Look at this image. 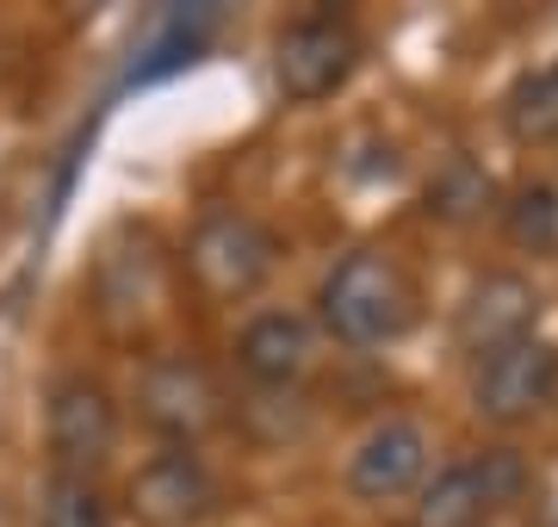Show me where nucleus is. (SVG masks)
Instances as JSON below:
<instances>
[{"mask_svg": "<svg viewBox=\"0 0 558 527\" xmlns=\"http://www.w3.org/2000/svg\"><path fill=\"white\" fill-rule=\"evenodd\" d=\"M317 317L341 347H391L416 329V285L391 255L354 248L323 273Z\"/></svg>", "mask_w": 558, "mask_h": 527, "instance_id": "f257e3e1", "label": "nucleus"}, {"mask_svg": "<svg viewBox=\"0 0 558 527\" xmlns=\"http://www.w3.org/2000/svg\"><path fill=\"white\" fill-rule=\"evenodd\" d=\"M527 490V466L509 446H490L478 459H453L435 478H422L410 527H490L502 508Z\"/></svg>", "mask_w": 558, "mask_h": 527, "instance_id": "f03ea898", "label": "nucleus"}, {"mask_svg": "<svg viewBox=\"0 0 558 527\" xmlns=\"http://www.w3.org/2000/svg\"><path fill=\"white\" fill-rule=\"evenodd\" d=\"M279 261V243L274 230L248 211H205L193 223V236H186V267H193V280L211 292V298H248L267 285Z\"/></svg>", "mask_w": 558, "mask_h": 527, "instance_id": "7ed1b4c3", "label": "nucleus"}, {"mask_svg": "<svg viewBox=\"0 0 558 527\" xmlns=\"http://www.w3.org/2000/svg\"><path fill=\"white\" fill-rule=\"evenodd\" d=\"M137 422L168 446H199L223 422V391L193 354H156L137 372Z\"/></svg>", "mask_w": 558, "mask_h": 527, "instance_id": "20e7f679", "label": "nucleus"}, {"mask_svg": "<svg viewBox=\"0 0 558 527\" xmlns=\"http://www.w3.org/2000/svg\"><path fill=\"white\" fill-rule=\"evenodd\" d=\"M44 446H50V466L62 478H94V471L112 459L119 446V404L100 379L87 372H69L50 385V404H44Z\"/></svg>", "mask_w": 558, "mask_h": 527, "instance_id": "39448f33", "label": "nucleus"}, {"mask_svg": "<svg viewBox=\"0 0 558 527\" xmlns=\"http://www.w3.org/2000/svg\"><path fill=\"white\" fill-rule=\"evenodd\" d=\"M553 391H558V347L546 335H521L509 347H490L472 366V409L497 428L534 422L539 409L553 404Z\"/></svg>", "mask_w": 558, "mask_h": 527, "instance_id": "423d86ee", "label": "nucleus"}, {"mask_svg": "<svg viewBox=\"0 0 558 527\" xmlns=\"http://www.w3.org/2000/svg\"><path fill=\"white\" fill-rule=\"evenodd\" d=\"M354 69H360V32L348 20L311 13V20L286 25L274 38V82L292 106H317L329 94H341Z\"/></svg>", "mask_w": 558, "mask_h": 527, "instance_id": "0eeeda50", "label": "nucleus"}, {"mask_svg": "<svg viewBox=\"0 0 558 527\" xmlns=\"http://www.w3.org/2000/svg\"><path fill=\"white\" fill-rule=\"evenodd\" d=\"M124 508L143 527H205L223 508V490L193 446H168V453H156L131 471Z\"/></svg>", "mask_w": 558, "mask_h": 527, "instance_id": "6e6552de", "label": "nucleus"}, {"mask_svg": "<svg viewBox=\"0 0 558 527\" xmlns=\"http://www.w3.org/2000/svg\"><path fill=\"white\" fill-rule=\"evenodd\" d=\"M428 478V428L410 416H385L360 434V446L348 453V490L360 503H398L416 497Z\"/></svg>", "mask_w": 558, "mask_h": 527, "instance_id": "1a4fd4ad", "label": "nucleus"}, {"mask_svg": "<svg viewBox=\"0 0 558 527\" xmlns=\"http://www.w3.org/2000/svg\"><path fill=\"white\" fill-rule=\"evenodd\" d=\"M534 323H539L534 280H521V273H484V280L465 292V305H459L453 335H459V347L478 360L490 347H509V342H521V335H534Z\"/></svg>", "mask_w": 558, "mask_h": 527, "instance_id": "9d476101", "label": "nucleus"}, {"mask_svg": "<svg viewBox=\"0 0 558 527\" xmlns=\"http://www.w3.org/2000/svg\"><path fill=\"white\" fill-rule=\"evenodd\" d=\"M311 354H317V335H311V317H299V310H260L236 335V366L255 385H274V391L299 385L311 372Z\"/></svg>", "mask_w": 558, "mask_h": 527, "instance_id": "9b49d317", "label": "nucleus"}, {"mask_svg": "<svg viewBox=\"0 0 558 527\" xmlns=\"http://www.w3.org/2000/svg\"><path fill=\"white\" fill-rule=\"evenodd\" d=\"M502 131L515 143H558V62L521 69L502 94Z\"/></svg>", "mask_w": 558, "mask_h": 527, "instance_id": "f8f14e48", "label": "nucleus"}, {"mask_svg": "<svg viewBox=\"0 0 558 527\" xmlns=\"http://www.w3.org/2000/svg\"><path fill=\"white\" fill-rule=\"evenodd\" d=\"M490 205H497V181H490L472 156H447V162L435 168L428 193H422V211L440 218V223H478Z\"/></svg>", "mask_w": 558, "mask_h": 527, "instance_id": "ddd939ff", "label": "nucleus"}, {"mask_svg": "<svg viewBox=\"0 0 558 527\" xmlns=\"http://www.w3.org/2000/svg\"><path fill=\"white\" fill-rule=\"evenodd\" d=\"M502 218V236L527 255H553L558 248V193L546 181H521L509 199L497 205Z\"/></svg>", "mask_w": 558, "mask_h": 527, "instance_id": "4468645a", "label": "nucleus"}, {"mask_svg": "<svg viewBox=\"0 0 558 527\" xmlns=\"http://www.w3.org/2000/svg\"><path fill=\"white\" fill-rule=\"evenodd\" d=\"M38 527H112V503L100 497L94 478H62V471H50V485L38 497Z\"/></svg>", "mask_w": 558, "mask_h": 527, "instance_id": "2eb2a0df", "label": "nucleus"}]
</instances>
